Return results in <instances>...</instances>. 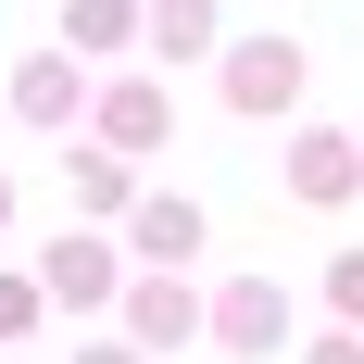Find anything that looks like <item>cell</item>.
<instances>
[{"label": "cell", "instance_id": "30bf717a", "mask_svg": "<svg viewBox=\"0 0 364 364\" xmlns=\"http://www.w3.org/2000/svg\"><path fill=\"white\" fill-rule=\"evenodd\" d=\"M63 176H75V201H88V214H126V201H139V176H126V151H75Z\"/></svg>", "mask_w": 364, "mask_h": 364}, {"label": "cell", "instance_id": "277c9868", "mask_svg": "<svg viewBox=\"0 0 364 364\" xmlns=\"http://www.w3.org/2000/svg\"><path fill=\"white\" fill-rule=\"evenodd\" d=\"M214 339L264 364L277 339H289V289H277V277H226V301H214Z\"/></svg>", "mask_w": 364, "mask_h": 364}, {"label": "cell", "instance_id": "6da1fadb", "mask_svg": "<svg viewBox=\"0 0 364 364\" xmlns=\"http://www.w3.org/2000/svg\"><path fill=\"white\" fill-rule=\"evenodd\" d=\"M352 188H364V139H339V126H301V139H289V201H301V214H339Z\"/></svg>", "mask_w": 364, "mask_h": 364}, {"label": "cell", "instance_id": "7c38bea8", "mask_svg": "<svg viewBox=\"0 0 364 364\" xmlns=\"http://www.w3.org/2000/svg\"><path fill=\"white\" fill-rule=\"evenodd\" d=\"M327 301H339V327H364V252H339V264H327Z\"/></svg>", "mask_w": 364, "mask_h": 364}, {"label": "cell", "instance_id": "52a82bcc", "mask_svg": "<svg viewBox=\"0 0 364 364\" xmlns=\"http://www.w3.org/2000/svg\"><path fill=\"white\" fill-rule=\"evenodd\" d=\"M164 126H176V101H164L151 75H126V88L101 101V139H113V151H164Z\"/></svg>", "mask_w": 364, "mask_h": 364}, {"label": "cell", "instance_id": "9a60e30c", "mask_svg": "<svg viewBox=\"0 0 364 364\" xmlns=\"http://www.w3.org/2000/svg\"><path fill=\"white\" fill-rule=\"evenodd\" d=\"M75 364H151V352H139V339H88Z\"/></svg>", "mask_w": 364, "mask_h": 364}, {"label": "cell", "instance_id": "7a4b0ae2", "mask_svg": "<svg viewBox=\"0 0 364 364\" xmlns=\"http://www.w3.org/2000/svg\"><path fill=\"white\" fill-rule=\"evenodd\" d=\"M226 101L239 113H289L301 101V38H239L226 50Z\"/></svg>", "mask_w": 364, "mask_h": 364}, {"label": "cell", "instance_id": "8fae6325", "mask_svg": "<svg viewBox=\"0 0 364 364\" xmlns=\"http://www.w3.org/2000/svg\"><path fill=\"white\" fill-rule=\"evenodd\" d=\"M63 38L75 50H126L139 38V0H63Z\"/></svg>", "mask_w": 364, "mask_h": 364}, {"label": "cell", "instance_id": "2e32d148", "mask_svg": "<svg viewBox=\"0 0 364 364\" xmlns=\"http://www.w3.org/2000/svg\"><path fill=\"white\" fill-rule=\"evenodd\" d=\"M0 214H13V176H0Z\"/></svg>", "mask_w": 364, "mask_h": 364}, {"label": "cell", "instance_id": "8992f818", "mask_svg": "<svg viewBox=\"0 0 364 364\" xmlns=\"http://www.w3.org/2000/svg\"><path fill=\"white\" fill-rule=\"evenodd\" d=\"M126 252H139V264H188V252H201V201H176V188L126 201Z\"/></svg>", "mask_w": 364, "mask_h": 364}, {"label": "cell", "instance_id": "ba28073f", "mask_svg": "<svg viewBox=\"0 0 364 364\" xmlns=\"http://www.w3.org/2000/svg\"><path fill=\"white\" fill-rule=\"evenodd\" d=\"M75 101H88V63H63V50L13 75V113H26V126H75Z\"/></svg>", "mask_w": 364, "mask_h": 364}, {"label": "cell", "instance_id": "3957f363", "mask_svg": "<svg viewBox=\"0 0 364 364\" xmlns=\"http://www.w3.org/2000/svg\"><path fill=\"white\" fill-rule=\"evenodd\" d=\"M38 264H50V277H38V301H75V314L126 289V264H113V239H88V226H63V239H50Z\"/></svg>", "mask_w": 364, "mask_h": 364}, {"label": "cell", "instance_id": "5b68a950", "mask_svg": "<svg viewBox=\"0 0 364 364\" xmlns=\"http://www.w3.org/2000/svg\"><path fill=\"white\" fill-rule=\"evenodd\" d=\"M188 327H201V301H188V277H176V264H151L139 289H126V339H139V352H176Z\"/></svg>", "mask_w": 364, "mask_h": 364}, {"label": "cell", "instance_id": "4fadbf2b", "mask_svg": "<svg viewBox=\"0 0 364 364\" xmlns=\"http://www.w3.org/2000/svg\"><path fill=\"white\" fill-rule=\"evenodd\" d=\"M38 327V277H0V339H26Z\"/></svg>", "mask_w": 364, "mask_h": 364}, {"label": "cell", "instance_id": "9c48e42d", "mask_svg": "<svg viewBox=\"0 0 364 364\" xmlns=\"http://www.w3.org/2000/svg\"><path fill=\"white\" fill-rule=\"evenodd\" d=\"M139 38L164 50V63H176V50H214V0H151V13H139Z\"/></svg>", "mask_w": 364, "mask_h": 364}, {"label": "cell", "instance_id": "5bb4252c", "mask_svg": "<svg viewBox=\"0 0 364 364\" xmlns=\"http://www.w3.org/2000/svg\"><path fill=\"white\" fill-rule=\"evenodd\" d=\"M301 364H364V327H327V339H314Z\"/></svg>", "mask_w": 364, "mask_h": 364}]
</instances>
